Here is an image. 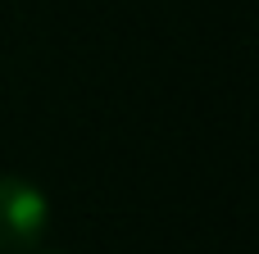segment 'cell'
Instances as JSON below:
<instances>
[{"label": "cell", "mask_w": 259, "mask_h": 254, "mask_svg": "<svg viewBox=\"0 0 259 254\" xmlns=\"http://www.w3.org/2000/svg\"><path fill=\"white\" fill-rule=\"evenodd\" d=\"M50 227V200L36 182L5 173L0 177V254H32Z\"/></svg>", "instance_id": "cell-1"}, {"label": "cell", "mask_w": 259, "mask_h": 254, "mask_svg": "<svg viewBox=\"0 0 259 254\" xmlns=\"http://www.w3.org/2000/svg\"><path fill=\"white\" fill-rule=\"evenodd\" d=\"M32 254H55V250H32Z\"/></svg>", "instance_id": "cell-2"}]
</instances>
